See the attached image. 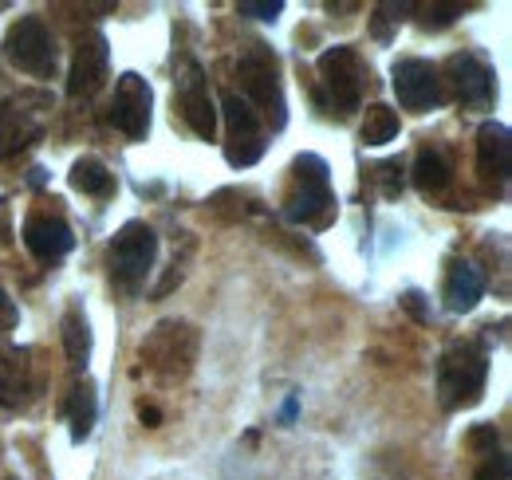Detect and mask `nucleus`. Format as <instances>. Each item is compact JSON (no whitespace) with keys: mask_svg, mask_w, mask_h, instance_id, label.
Returning a JSON list of instances; mask_svg holds the SVG:
<instances>
[{"mask_svg":"<svg viewBox=\"0 0 512 480\" xmlns=\"http://www.w3.org/2000/svg\"><path fill=\"white\" fill-rule=\"evenodd\" d=\"M481 292H485L481 272H477L473 264H453V272H449V280H446V307L449 311H457V315L473 311L477 300H481Z\"/></svg>","mask_w":512,"mask_h":480,"instance_id":"nucleus-18","label":"nucleus"},{"mask_svg":"<svg viewBox=\"0 0 512 480\" xmlns=\"http://www.w3.org/2000/svg\"><path fill=\"white\" fill-rule=\"evenodd\" d=\"M64 351H67V362L75 370H83L87 359H91V327H87V319H83L79 307H71L64 315Z\"/></svg>","mask_w":512,"mask_h":480,"instance_id":"nucleus-21","label":"nucleus"},{"mask_svg":"<svg viewBox=\"0 0 512 480\" xmlns=\"http://www.w3.org/2000/svg\"><path fill=\"white\" fill-rule=\"evenodd\" d=\"M221 111H225V122H229V138H225V158H229V166H237V170L256 166L260 154H264L260 115H256L241 95H225Z\"/></svg>","mask_w":512,"mask_h":480,"instance_id":"nucleus-8","label":"nucleus"},{"mask_svg":"<svg viewBox=\"0 0 512 480\" xmlns=\"http://www.w3.org/2000/svg\"><path fill=\"white\" fill-rule=\"evenodd\" d=\"M154 256H158V237H154V229L142 225V221L123 225V229L115 233V240H111V248H107V264H111L115 288L138 292V288L146 284L150 268H154Z\"/></svg>","mask_w":512,"mask_h":480,"instance_id":"nucleus-5","label":"nucleus"},{"mask_svg":"<svg viewBox=\"0 0 512 480\" xmlns=\"http://www.w3.org/2000/svg\"><path fill=\"white\" fill-rule=\"evenodd\" d=\"M390 83H394V95L406 111L422 115V111L446 103V83H442L438 67L426 60H398L390 71Z\"/></svg>","mask_w":512,"mask_h":480,"instance_id":"nucleus-9","label":"nucleus"},{"mask_svg":"<svg viewBox=\"0 0 512 480\" xmlns=\"http://www.w3.org/2000/svg\"><path fill=\"white\" fill-rule=\"evenodd\" d=\"M150 107H154V95H150V83L142 75H119L115 83V103H111V122L127 134V138H146L150 130Z\"/></svg>","mask_w":512,"mask_h":480,"instance_id":"nucleus-11","label":"nucleus"},{"mask_svg":"<svg viewBox=\"0 0 512 480\" xmlns=\"http://www.w3.org/2000/svg\"><path fill=\"white\" fill-rule=\"evenodd\" d=\"M142 421H150V425H154V421H158V410H150V406H142Z\"/></svg>","mask_w":512,"mask_h":480,"instance_id":"nucleus-28","label":"nucleus"},{"mask_svg":"<svg viewBox=\"0 0 512 480\" xmlns=\"http://www.w3.org/2000/svg\"><path fill=\"white\" fill-rule=\"evenodd\" d=\"M398 170V162H390V166H383V174H394ZM402 189V181H394V178H386V193H398Z\"/></svg>","mask_w":512,"mask_h":480,"instance_id":"nucleus-27","label":"nucleus"},{"mask_svg":"<svg viewBox=\"0 0 512 480\" xmlns=\"http://www.w3.org/2000/svg\"><path fill=\"white\" fill-rule=\"evenodd\" d=\"M237 75H241V87H245L241 99L272 122V130H280L288 122V115H284V91H280V63L272 56V48L249 44L241 63H237Z\"/></svg>","mask_w":512,"mask_h":480,"instance_id":"nucleus-4","label":"nucleus"},{"mask_svg":"<svg viewBox=\"0 0 512 480\" xmlns=\"http://www.w3.org/2000/svg\"><path fill=\"white\" fill-rule=\"evenodd\" d=\"M509 162H512L509 126L485 122L477 130V174L489 181V185H505L509 181Z\"/></svg>","mask_w":512,"mask_h":480,"instance_id":"nucleus-14","label":"nucleus"},{"mask_svg":"<svg viewBox=\"0 0 512 480\" xmlns=\"http://www.w3.org/2000/svg\"><path fill=\"white\" fill-rule=\"evenodd\" d=\"M284 12L280 0H245L241 4V16H256V20H276Z\"/></svg>","mask_w":512,"mask_h":480,"instance_id":"nucleus-24","label":"nucleus"},{"mask_svg":"<svg viewBox=\"0 0 512 480\" xmlns=\"http://www.w3.org/2000/svg\"><path fill=\"white\" fill-rule=\"evenodd\" d=\"M449 83H453V95L465 103V107H489L493 95H497V75L489 63H481L477 56L461 52L446 63Z\"/></svg>","mask_w":512,"mask_h":480,"instance_id":"nucleus-13","label":"nucleus"},{"mask_svg":"<svg viewBox=\"0 0 512 480\" xmlns=\"http://www.w3.org/2000/svg\"><path fill=\"white\" fill-rule=\"evenodd\" d=\"M178 111L182 119L190 122V130L201 138V142H213L217 138V111H213V99H209V79L197 63H186L182 75H178Z\"/></svg>","mask_w":512,"mask_h":480,"instance_id":"nucleus-10","label":"nucleus"},{"mask_svg":"<svg viewBox=\"0 0 512 480\" xmlns=\"http://www.w3.org/2000/svg\"><path fill=\"white\" fill-rule=\"evenodd\" d=\"M36 134H40V122H36L32 111H24L16 103H4L0 107V162L20 154L24 146H32Z\"/></svg>","mask_w":512,"mask_h":480,"instance_id":"nucleus-17","label":"nucleus"},{"mask_svg":"<svg viewBox=\"0 0 512 480\" xmlns=\"http://www.w3.org/2000/svg\"><path fill=\"white\" fill-rule=\"evenodd\" d=\"M32 390L28 355L12 343H0V406H20Z\"/></svg>","mask_w":512,"mask_h":480,"instance_id":"nucleus-16","label":"nucleus"},{"mask_svg":"<svg viewBox=\"0 0 512 480\" xmlns=\"http://www.w3.org/2000/svg\"><path fill=\"white\" fill-rule=\"evenodd\" d=\"M473 480H509V457L505 453H489V461L477 469Z\"/></svg>","mask_w":512,"mask_h":480,"instance_id":"nucleus-25","label":"nucleus"},{"mask_svg":"<svg viewBox=\"0 0 512 480\" xmlns=\"http://www.w3.org/2000/svg\"><path fill=\"white\" fill-rule=\"evenodd\" d=\"M107 63H111V52H107V40L99 32L79 36L75 60H71V75H67V95H75V99L95 95L107 83Z\"/></svg>","mask_w":512,"mask_h":480,"instance_id":"nucleus-12","label":"nucleus"},{"mask_svg":"<svg viewBox=\"0 0 512 480\" xmlns=\"http://www.w3.org/2000/svg\"><path fill=\"white\" fill-rule=\"evenodd\" d=\"M320 79L323 91H327V103L339 111V115H351L359 111V99H363V83H367V71L355 56V48H327L320 56Z\"/></svg>","mask_w":512,"mask_h":480,"instance_id":"nucleus-7","label":"nucleus"},{"mask_svg":"<svg viewBox=\"0 0 512 480\" xmlns=\"http://www.w3.org/2000/svg\"><path fill=\"white\" fill-rule=\"evenodd\" d=\"M71 185L87 197H111L115 193V174L99 162V158H79L71 166Z\"/></svg>","mask_w":512,"mask_h":480,"instance_id":"nucleus-20","label":"nucleus"},{"mask_svg":"<svg viewBox=\"0 0 512 480\" xmlns=\"http://www.w3.org/2000/svg\"><path fill=\"white\" fill-rule=\"evenodd\" d=\"M197 327L186 319H162L138 347L142 366L158 378V382H182L190 378L193 362H197Z\"/></svg>","mask_w":512,"mask_h":480,"instance_id":"nucleus-1","label":"nucleus"},{"mask_svg":"<svg viewBox=\"0 0 512 480\" xmlns=\"http://www.w3.org/2000/svg\"><path fill=\"white\" fill-rule=\"evenodd\" d=\"M359 138H363V146H386V142H394L398 138V115L390 107H383V103H375L367 111V119H363Z\"/></svg>","mask_w":512,"mask_h":480,"instance_id":"nucleus-23","label":"nucleus"},{"mask_svg":"<svg viewBox=\"0 0 512 480\" xmlns=\"http://www.w3.org/2000/svg\"><path fill=\"white\" fill-rule=\"evenodd\" d=\"M485 378H489V355L473 339L453 343L446 355H442V362H438V394H442V406L446 410L477 406L481 394H485Z\"/></svg>","mask_w":512,"mask_h":480,"instance_id":"nucleus-3","label":"nucleus"},{"mask_svg":"<svg viewBox=\"0 0 512 480\" xmlns=\"http://www.w3.org/2000/svg\"><path fill=\"white\" fill-rule=\"evenodd\" d=\"M16 319H20L16 303H12V296L0 288V331H12V327H16Z\"/></svg>","mask_w":512,"mask_h":480,"instance_id":"nucleus-26","label":"nucleus"},{"mask_svg":"<svg viewBox=\"0 0 512 480\" xmlns=\"http://www.w3.org/2000/svg\"><path fill=\"white\" fill-rule=\"evenodd\" d=\"M24 244L40 260H60V256L71 252L75 237H71V229H67V221L60 213H32L24 221Z\"/></svg>","mask_w":512,"mask_h":480,"instance_id":"nucleus-15","label":"nucleus"},{"mask_svg":"<svg viewBox=\"0 0 512 480\" xmlns=\"http://www.w3.org/2000/svg\"><path fill=\"white\" fill-rule=\"evenodd\" d=\"M4 52L20 71H28L36 79L56 75V40L40 16H20L4 36Z\"/></svg>","mask_w":512,"mask_h":480,"instance_id":"nucleus-6","label":"nucleus"},{"mask_svg":"<svg viewBox=\"0 0 512 480\" xmlns=\"http://www.w3.org/2000/svg\"><path fill=\"white\" fill-rule=\"evenodd\" d=\"M95 414H99V406H95V386H91V382H79V386L71 390V398H67V421H71V437H75V441H83V437L91 433Z\"/></svg>","mask_w":512,"mask_h":480,"instance_id":"nucleus-22","label":"nucleus"},{"mask_svg":"<svg viewBox=\"0 0 512 480\" xmlns=\"http://www.w3.org/2000/svg\"><path fill=\"white\" fill-rule=\"evenodd\" d=\"M284 217L296 225H312V229H323L335 217V193H331L323 158L300 154L292 162V189L284 197Z\"/></svg>","mask_w":512,"mask_h":480,"instance_id":"nucleus-2","label":"nucleus"},{"mask_svg":"<svg viewBox=\"0 0 512 480\" xmlns=\"http://www.w3.org/2000/svg\"><path fill=\"white\" fill-rule=\"evenodd\" d=\"M414 185L426 197H442L449 185H453V166L446 162L442 150H422L418 154V162H414Z\"/></svg>","mask_w":512,"mask_h":480,"instance_id":"nucleus-19","label":"nucleus"}]
</instances>
